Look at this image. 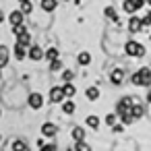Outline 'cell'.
<instances>
[{"instance_id":"5bb4252c","label":"cell","mask_w":151,"mask_h":151,"mask_svg":"<svg viewBox=\"0 0 151 151\" xmlns=\"http://www.w3.org/2000/svg\"><path fill=\"white\" fill-rule=\"evenodd\" d=\"M6 62H9V50L4 46H0V68L6 66Z\"/></svg>"},{"instance_id":"d590c367","label":"cell","mask_w":151,"mask_h":151,"mask_svg":"<svg viewBox=\"0 0 151 151\" xmlns=\"http://www.w3.org/2000/svg\"><path fill=\"white\" fill-rule=\"evenodd\" d=\"M132 4H134V9L139 11V9H141V6L145 4V0H132Z\"/></svg>"},{"instance_id":"74e56055","label":"cell","mask_w":151,"mask_h":151,"mask_svg":"<svg viewBox=\"0 0 151 151\" xmlns=\"http://www.w3.org/2000/svg\"><path fill=\"white\" fill-rule=\"evenodd\" d=\"M2 21H4V13H2V11H0V23H2Z\"/></svg>"},{"instance_id":"9a60e30c","label":"cell","mask_w":151,"mask_h":151,"mask_svg":"<svg viewBox=\"0 0 151 151\" xmlns=\"http://www.w3.org/2000/svg\"><path fill=\"white\" fill-rule=\"evenodd\" d=\"M85 95H87V99H91V101H95V99L99 97V89H97V87H89V89L85 91Z\"/></svg>"},{"instance_id":"8fae6325","label":"cell","mask_w":151,"mask_h":151,"mask_svg":"<svg viewBox=\"0 0 151 151\" xmlns=\"http://www.w3.org/2000/svg\"><path fill=\"white\" fill-rule=\"evenodd\" d=\"M56 130H58V128H56V124H52V122H46V124L42 126V134H44V137H54Z\"/></svg>"},{"instance_id":"b9f144b4","label":"cell","mask_w":151,"mask_h":151,"mask_svg":"<svg viewBox=\"0 0 151 151\" xmlns=\"http://www.w3.org/2000/svg\"><path fill=\"white\" fill-rule=\"evenodd\" d=\"M19 2H25V0H19Z\"/></svg>"},{"instance_id":"8d00e7d4","label":"cell","mask_w":151,"mask_h":151,"mask_svg":"<svg viewBox=\"0 0 151 151\" xmlns=\"http://www.w3.org/2000/svg\"><path fill=\"white\" fill-rule=\"evenodd\" d=\"M112 130H114V132H122V130H124V126H120V124H114V126H112Z\"/></svg>"},{"instance_id":"7402d4cb","label":"cell","mask_w":151,"mask_h":151,"mask_svg":"<svg viewBox=\"0 0 151 151\" xmlns=\"http://www.w3.org/2000/svg\"><path fill=\"white\" fill-rule=\"evenodd\" d=\"M62 112H64V114H73V112H75V104H73L70 99H68V101H62Z\"/></svg>"},{"instance_id":"ee69618b","label":"cell","mask_w":151,"mask_h":151,"mask_svg":"<svg viewBox=\"0 0 151 151\" xmlns=\"http://www.w3.org/2000/svg\"><path fill=\"white\" fill-rule=\"evenodd\" d=\"M0 139H2V137H0Z\"/></svg>"},{"instance_id":"836d02e7","label":"cell","mask_w":151,"mask_h":151,"mask_svg":"<svg viewBox=\"0 0 151 151\" xmlns=\"http://www.w3.org/2000/svg\"><path fill=\"white\" fill-rule=\"evenodd\" d=\"M149 25H151V11L143 17V27H149Z\"/></svg>"},{"instance_id":"44dd1931","label":"cell","mask_w":151,"mask_h":151,"mask_svg":"<svg viewBox=\"0 0 151 151\" xmlns=\"http://www.w3.org/2000/svg\"><path fill=\"white\" fill-rule=\"evenodd\" d=\"M17 42L19 44H23V46H29V42H31V35L25 31V33H21V35H17Z\"/></svg>"},{"instance_id":"ac0fdd59","label":"cell","mask_w":151,"mask_h":151,"mask_svg":"<svg viewBox=\"0 0 151 151\" xmlns=\"http://www.w3.org/2000/svg\"><path fill=\"white\" fill-rule=\"evenodd\" d=\"M23 15H29L33 11V4H31V0H25V2H21V9H19Z\"/></svg>"},{"instance_id":"ab89813d","label":"cell","mask_w":151,"mask_h":151,"mask_svg":"<svg viewBox=\"0 0 151 151\" xmlns=\"http://www.w3.org/2000/svg\"><path fill=\"white\" fill-rule=\"evenodd\" d=\"M145 4H149V6H151V0H145Z\"/></svg>"},{"instance_id":"ffe728a7","label":"cell","mask_w":151,"mask_h":151,"mask_svg":"<svg viewBox=\"0 0 151 151\" xmlns=\"http://www.w3.org/2000/svg\"><path fill=\"white\" fill-rule=\"evenodd\" d=\"M44 56L52 62V60H56V58H58V50H56V48H48V50L44 52Z\"/></svg>"},{"instance_id":"5b68a950","label":"cell","mask_w":151,"mask_h":151,"mask_svg":"<svg viewBox=\"0 0 151 151\" xmlns=\"http://www.w3.org/2000/svg\"><path fill=\"white\" fill-rule=\"evenodd\" d=\"M29 106H31L33 110H40V108L44 106V97H42L40 93H31V95H29Z\"/></svg>"},{"instance_id":"83f0119b","label":"cell","mask_w":151,"mask_h":151,"mask_svg":"<svg viewBox=\"0 0 151 151\" xmlns=\"http://www.w3.org/2000/svg\"><path fill=\"white\" fill-rule=\"evenodd\" d=\"M13 151H27V147H25L23 141H15L13 143Z\"/></svg>"},{"instance_id":"d6986e66","label":"cell","mask_w":151,"mask_h":151,"mask_svg":"<svg viewBox=\"0 0 151 151\" xmlns=\"http://www.w3.org/2000/svg\"><path fill=\"white\" fill-rule=\"evenodd\" d=\"M104 15H106V17L110 19V21H114V23H120V21H118V17H116V11H114L112 6H108V9L104 11Z\"/></svg>"},{"instance_id":"d6a6232c","label":"cell","mask_w":151,"mask_h":151,"mask_svg":"<svg viewBox=\"0 0 151 151\" xmlns=\"http://www.w3.org/2000/svg\"><path fill=\"white\" fill-rule=\"evenodd\" d=\"M106 122H108L110 126H114V124H116V114H108V116H106Z\"/></svg>"},{"instance_id":"6da1fadb","label":"cell","mask_w":151,"mask_h":151,"mask_svg":"<svg viewBox=\"0 0 151 151\" xmlns=\"http://www.w3.org/2000/svg\"><path fill=\"white\" fill-rule=\"evenodd\" d=\"M124 50H126V54L128 56H137V58H141V56H145V48H143V44H139V42H126V46H124Z\"/></svg>"},{"instance_id":"277c9868","label":"cell","mask_w":151,"mask_h":151,"mask_svg":"<svg viewBox=\"0 0 151 151\" xmlns=\"http://www.w3.org/2000/svg\"><path fill=\"white\" fill-rule=\"evenodd\" d=\"M128 29H130V33H139V31L143 29V19H139V17H130V21H128Z\"/></svg>"},{"instance_id":"f35d334b","label":"cell","mask_w":151,"mask_h":151,"mask_svg":"<svg viewBox=\"0 0 151 151\" xmlns=\"http://www.w3.org/2000/svg\"><path fill=\"white\" fill-rule=\"evenodd\" d=\"M147 101H149V104H151V91H149V93H147Z\"/></svg>"},{"instance_id":"8992f818","label":"cell","mask_w":151,"mask_h":151,"mask_svg":"<svg viewBox=\"0 0 151 151\" xmlns=\"http://www.w3.org/2000/svg\"><path fill=\"white\" fill-rule=\"evenodd\" d=\"M9 21H11V25H23L25 15H23L21 11H13V13H11V17H9Z\"/></svg>"},{"instance_id":"3957f363","label":"cell","mask_w":151,"mask_h":151,"mask_svg":"<svg viewBox=\"0 0 151 151\" xmlns=\"http://www.w3.org/2000/svg\"><path fill=\"white\" fill-rule=\"evenodd\" d=\"M130 108H132V99H130V97H122V99L116 104V110H118V114L130 112Z\"/></svg>"},{"instance_id":"484cf974","label":"cell","mask_w":151,"mask_h":151,"mask_svg":"<svg viewBox=\"0 0 151 151\" xmlns=\"http://www.w3.org/2000/svg\"><path fill=\"white\" fill-rule=\"evenodd\" d=\"M122 116V124H132V120H134V116L130 114V112H124V114H120Z\"/></svg>"},{"instance_id":"60d3db41","label":"cell","mask_w":151,"mask_h":151,"mask_svg":"<svg viewBox=\"0 0 151 151\" xmlns=\"http://www.w3.org/2000/svg\"><path fill=\"white\" fill-rule=\"evenodd\" d=\"M0 77H2V68H0Z\"/></svg>"},{"instance_id":"f1b7e54d","label":"cell","mask_w":151,"mask_h":151,"mask_svg":"<svg viewBox=\"0 0 151 151\" xmlns=\"http://www.w3.org/2000/svg\"><path fill=\"white\" fill-rule=\"evenodd\" d=\"M27 29H25V25H13V33L15 35H21V33H25Z\"/></svg>"},{"instance_id":"4dcf8cb0","label":"cell","mask_w":151,"mask_h":151,"mask_svg":"<svg viewBox=\"0 0 151 151\" xmlns=\"http://www.w3.org/2000/svg\"><path fill=\"white\" fill-rule=\"evenodd\" d=\"M50 68H52V70H60V68H62V62L56 58V60H52V62H50Z\"/></svg>"},{"instance_id":"30bf717a","label":"cell","mask_w":151,"mask_h":151,"mask_svg":"<svg viewBox=\"0 0 151 151\" xmlns=\"http://www.w3.org/2000/svg\"><path fill=\"white\" fill-rule=\"evenodd\" d=\"M25 48H27V46H23V44H19V42L15 44L13 50H15V58H17V60H23V58L27 56V50H25Z\"/></svg>"},{"instance_id":"f546056e","label":"cell","mask_w":151,"mask_h":151,"mask_svg":"<svg viewBox=\"0 0 151 151\" xmlns=\"http://www.w3.org/2000/svg\"><path fill=\"white\" fill-rule=\"evenodd\" d=\"M130 83H132V85H141V87H143V81H141V75H139V73H134V75L130 77Z\"/></svg>"},{"instance_id":"2e32d148","label":"cell","mask_w":151,"mask_h":151,"mask_svg":"<svg viewBox=\"0 0 151 151\" xmlns=\"http://www.w3.org/2000/svg\"><path fill=\"white\" fill-rule=\"evenodd\" d=\"M73 139H75V141H85V130H83L81 126H75V128H73Z\"/></svg>"},{"instance_id":"52a82bcc","label":"cell","mask_w":151,"mask_h":151,"mask_svg":"<svg viewBox=\"0 0 151 151\" xmlns=\"http://www.w3.org/2000/svg\"><path fill=\"white\" fill-rule=\"evenodd\" d=\"M139 75H141V81H143V87L151 85V68H149V66H143V68L139 70Z\"/></svg>"},{"instance_id":"7c38bea8","label":"cell","mask_w":151,"mask_h":151,"mask_svg":"<svg viewBox=\"0 0 151 151\" xmlns=\"http://www.w3.org/2000/svg\"><path fill=\"white\" fill-rule=\"evenodd\" d=\"M56 6H58V0H42V9L46 13H52Z\"/></svg>"},{"instance_id":"1f68e13d","label":"cell","mask_w":151,"mask_h":151,"mask_svg":"<svg viewBox=\"0 0 151 151\" xmlns=\"http://www.w3.org/2000/svg\"><path fill=\"white\" fill-rule=\"evenodd\" d=\"M73 77H75L73 70H64V73H62V79H64V81H73Z\"/></svg>"},{"instance_id":"9c48e42d","label":"cell","mask_w":151,"mask_h":151,"mask_svg":"<svg viewBox=\"0 0 151 151\" xmlns=\"http://www.w3.org/2000/svg\"><path fill=\"white\" fill-rule=\"evenodd\" d=\"M122 79H124V70H122V68H114L112 75H110V81H112L114 85H120Z\"/></svg>"},{"instance_id":"d4e9b609","label":"cell","mask_w":151,"mask_h":151,"mask_svg":"<svg viewBox=\"0 0 151 151\" xmlns=\"http://www.w3.org/2000/svg\"><path fill=\"white\" fill-rule=\"evenodd\" d=\"M124 11H126L128 15H134V13H137L134 4H132V0H126V2H124Z\"/></svg>"},{"instance_id":"603a6c76","label":"cell","mask_w":151,"mask_h":151,"mask_svg":"<svg viewBox=\"0 0 151 151\" xmlns=\"http://www.w3.org/2000/svg\"><path fill=\"white\" fill-rule=\"evenodd\" d=\"M130 114H132L134 118H141V116H143V106H139V104H132V108H130Z\"/></svg>"},{"instance_id":"4fadbf2b","label":"cell","mask_w":151,"mask_h":151,"mask_svg":"<svg viewBox=\"0 0 151 151\" xmlns=\"http://www.w3.org/2000/svg\"><path fill=\"white\" fill-rule=\"evenodd\" d=\"M62 91H64V95H66V97H73V95H75V91H77V89H75V85H73V83H70V81H66V83H64V85H62Z\"/></svg>"},{"instance_id":"cb8c5ba5","label":"cell","mask_w":151,"mask_h":151,"mask_svg":"<svg viewBox=\"0 0 151 151\" xmlns=\"http://www.w3.org/2000/svg\"><path fill=\"white\" fill-rule=\"evenodd\" d=\"M75 151H91V147H89L85 141H77V145H75Z\"/></svg>"},{"instance_id":"e0dca14e","label":"cell","mask_w":151,"mask_h":151,"mask_svg":"<svg viewBox=\"0 0 151 151\" xmlns=\"http://www.w3.org/2000/svg\"><path fill=\"white\" fill-rule=\"evenodd\" d=\"M77 60H79V64H81V66H85V64H89V62H91V54H89V52H81Z\"/></svg>"},{"instance_id":"7bdbcfd3","label":"cell","mask_w":151,"mask_h":151,"mask_svg":"<svg viewBox=\"0 0 151 151\" xmlns=\"http://www.w3.org/2000/svg\"><path fill=\"white\" fill-rule=\"evenodd\" d=\"M149 37H151V33H149Z\"/></svg>"},{"instance_id":"7a4b0ae2","label":"cell","mask_w":151,"mask_h":151,"mask_svg":"<svg viewBox=\"0 0 151 151\" xmlns=\"http://www.w3.org/2000/svg\"><path fill=\"white\" fill-rule=\"evenodd\" d=\"M64 99H66V95H64L62 87H52V89H50V101H52V104H60V101H64Z\"/></svg>"},{"instance_id":"4316f807","label":"cell","mask_w":151,"mask_h":151,"mask_svg":"<svg viewBox=\"0 0 151 151\" xmlns=\"http://www.w3.org/2000/svg\"><path fill=\"white\" fill-rule=\"evenodd\" d=\"M97 124H99V118H97V116H87V126L97 128Z\"/></svg>"},{"instance_id":"e575fe53","label":"cell","mask_w":151,"mask_h":151,"mask_svg":"<svg viewBox=\"0 0 151 151\" xmlns=\"http://www.w3.org/2000/svg\"><path fill=\"white\" fill-rule=\"evenodd\" d=\"M42 151H56V145H54V143H52V145H44Z\"/></svg>"},{"instance_id":"ba28073f","label":"cell","mask_w":151,"mask_h":151,"mask_svg":"<svg viewBox=\"0 0 151 151\" xmlns=\"http://www.w3.org/2000/svg\"><path fill=\"white\" fill-rule=\"evenodd\" d=\"M27 56H29L31 60H42V58H44V52H42V48H37V46H31V48L27 50Z\"/></svg>"}]
</instances>
